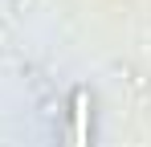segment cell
<instances>
[{
  "label": "cell",
  "mask_w": 151,
  "mask_h": 147,
  "mask_svg": "<svg viewBox=\"0 0 151 147\" xmlns=\"http://www.w3.org/2000/svg\"><path fill=\"white\" fill-rule=\"evenodd\" d=\"M70 147H90V98H86V90L74 94V139H70Z\"/></svg>",
  "instance_id": "cell-1"
}]
</instances>
